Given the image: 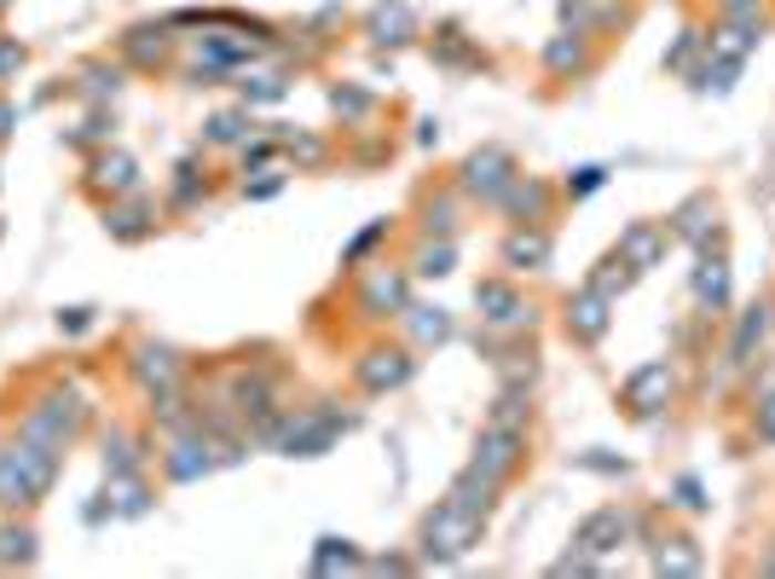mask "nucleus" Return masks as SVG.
Masks as SVG:
<instances>
[{
    "mask_svg": "<svg viewBox=\"0 0 775 579\" xmlns=\"http://www.w3.org/2000/svg\"><path fill=\"white\" fill-rule=\"evenodd\" d=\"M417 272H423V279H441V272H452V244L423 249V256H417Z\"/></svg>",
    "mask_w": 775,
    "mask_h": 579,
    "instance_id": "obj_37",
    "label": "nucleus"
},
{
    "mask_svg": "<svg viewBox=\"0 0 775 579\" xmlns=\"http://www.w3.org/2000/svg\"><path fill=\"white\" fill-rule=\"evenodd\" d=\"M452 226H457V204L452 197H434L428 204V232H452Z\"/></svg>",
    "mask_w": 775,
    "mask_h": 579,
    "instance_id": "obj_38",
    "label": "nucleus"
},
{
    "mask_svg": "<svg viewBox=\"0 0 775 579\" xmlns=\"http://www.w3.org/2000/svg\"><path fill=\"white\" fill-rule=\"evenodd\" d=\"M753 46H758V18H753V12H730V18L712 30V53H717L723 64H741Z\"/></svg>",
    "mask_w": 775,
    "mask_h": 579,
    "instance_id": "obj_16",
    "label": "nucleus"
},
{
    "mask_svg": "<svg viewBox=\"0 0 775 579\" xmlns=\"http://www.w3.org/2000/svg\"><path fill=\"white\" fill-rule=\"evenodd\" d=\"M382 232H388V220H376V226H365V232H359V238L348 244V261H359V256H365V249H371V244H376Z\"/></svg>",
    "mask_w": 775,
    "mask_h": 579,
    "instance_id": "obj_43",
    "label": "nucleus"
},
{
    "mask_svg": "<svg viewBox=\"0 0 775 579\" xmlns=\"http://www.w3.org/2000/svg\"><path fill=\"white\" fill-rule=\"evenodd\" d=\"M111 232H116V238H145V232H151V215H145V204L111 209Z\"/></svg>",
    "mask_w": 775,
    "mask_h": 579,
    "instance_id": "obj_33",
    "label": "nucleus"
},
{
    "mask_svg": "<svg viewBox=\"0 0 775 579\" xmlns=\"http://www.w3.org/2000/svg\"><path fill=\"white\" fill-rule=\"evenodd\" d=\"M0 7H12V0H0Z\"/></svg>",
    "mask_w": 775,
    "mask_h": 579,
    "instance_id": "obj_48",
    "label": "nucleus"
},
{
    "mask_svg": "<svg viewBox=\"0 0 775 579\" xmlns=\"http://www.w3.org/2000/svg\"><path fill=\"white\" fill-rule=\"evenodd\" d=\"M105 464H111V475H134V469H140L134 441H127V435H111V441H105Z\"/></svg>",
    "mask_w": 775,
    "mask_h": 579,
    "instance_id": "obj_35",
    "label": "nucleus"
},
{
    "mask_svg": "<svg viewBox=\"0 0 775 579\" xmlns=\"http://www.w3.org/2000/svg\"><path fill=\"white\" fill-rule=\"evenodd\" d=\"M671 400H678V371H671L665 360L637 365V371L626 376V389H619V406H626L631 417H660Z\"/></svg>",
    "mask_w": 775,
    "mask_h": 579,
    "instance_id": "obj_4",
    "label": "nucleus"
},
{
    "mask_svg": "<svg viewBox=\"0 0 775 579\" xmlns=\"http://www.w3.org/2000/svg\"><path fill=\"white\" fill-rule=\"evenodd\" d=\"M365 557L348 545V539H319V550H313V573H342V568H359Z\"/></svg>",
    "mask_w": 775,
    "mask_h": 579,
    "instance_id": "obj_28",
    "label": "nucleus"
},
{
    "mask_svg": "<svg viewBox=\"0 0 775 579\" xmlns=\"http://www.w3.org/2000/svg\"><path fill=\"white\" fill-rule=\"evenodd\" d=\"M405 376H411V354H405V348H371V354L359 360V383H365L371 394L400 389Z\"/></svg>",
    "mask_w": 775,
    "mask_h": 579,
    "instance_id": "obj_15",
    "label": "nucleus"
},
{
    "mask_svg": "<svg viewBox=\"0 0 775 579\" xmlns=\"http://www.w3.org/2000/svg\"><path fill=\"white\" fill-rule=\"evenodd\" d=\"M134 376H140V383H145L151 394H163V389H174V383H179V365H174L168 348H140Z\"/></svg>",
    "mask_w": 775,
    "mask_h": 579,
    "instance_id": "obj_21",
    "label": "nucleus"
},
{
    "mask_svg": "<svg viewBox=\"0 0 775 579\" xmlns=\"http://www.w3.org/2000/svg\"><path fill=\"white\" fill-rule=\"evenodd\" d=\"M93 186H99V192H134V157L105 151V157L93 163Z\"/></svg>",
    "mask_w": 775,
    "mask_h": 579,
    "instance_id": "obj_27",
    "label": "nucleus"
},
{
    "mask_svg": "<svg viewBox=\"0 0 775 579\" xmlns=\"http://www.w3.org/2000/svg\"><path fill=\"white\" fill-rule=\"evenodd\" d=\"M712 232H717V197L712 192H694V197H683L678 204V215H671V238H683V244H712Z\"/></svg>",
    "mask_w": 775,
    "mask_h": 579,
    "instance_id": "obj_12",
    "label": "nucleus"
},
{
    "mask_svg": "<svg viewBox=\"0 0 775 579\" xmlns=\"http://www.w3.org/2000/svg\"><path fill=\"white\" fill-rule=\"evenodd\" d=\"M602 180H608V168H579L574 180H567V192H574V197H585V192H597Z\"/></svg>",
    "mask_w": 775,
    "mask_h": 579,
    "instance_id": "obj_40",
    "label": "nucleus"
},
{
    "mask_svg": "<svg viewBox=\"0 0 775 579\" xmlns=\"http://www.w3.org/2000/svg\"><path fill=\"white\" fill-rule=\"evenodd\" d=\"M70 430H75V412H64V400H46L41 412L23 417V441H35V446H46V452H59V446L70 441Z\"/></svg>",
    "mask_w": 775,
    "mask_h": 579,
    "instance_id": "obj_18",
    "label": "nucleus"
},
{
    "mask_svg": "<svg viewBox=\"0 0 775 579\" xmlns=\"http://www.w3.org/2000/svg\"><path fill=\"white\" fill-rule=\"evenodd\" d=\"M545 64H550L556 75H561V70H579V64H585V46H579L574 35H556V41L545 46Z\"/></svg>",
    "mask_w": 775,
    "mask_h": 579,
    "instance_id": "obj_32",
    "label": "nucleus"
},
{
    "mask_svg": "<svg viewBox=\"0 0 775 579\" xmlns=\"http://www.w3.org/2000/svg\"><path fill=\"white\" fill-rule=\"evenodd\" d=\"M238 134H244V116H215L209 122V139H220V145H231Z\"/></svg>",
    "mask_w": 775,
    "mask_h": 579,
    "instance_id": "obj_42",
    "label": "nucleus"
},
{
    "mask_svg": "<svg viewBox=\"0 0 775 579\" xmlns=\"http://www.w3.org/2000/svg\"><path fill=\"white\" fill-rule=\"evenodd\" d=\"M111 498L122 516H145L151 510V493L140 487V475H111Z\"/></svg>",
    "mask_w": 775,
    "mask_h": 579,
    "instance_id": "obj_29",
    "label": "nucleus"
},
{
    "mask_svg": "<svg viewBox=\"0 0 775 579\" xmlns=\"http://www.w3.org/2000/svg\"><path fill=\"white\" fill-rule=\"evenodd\" d=\"M671 493H678V505H683L689 516H701V510L712 505V498H706V487H701V482H694V475H683V482H678V487H671Z\"/></svg>",
    "mask_w": 775,
    "mask_h": 579,
    "instance_id": "obj_36",
    "label": "nucleus"
},
{
    "mask_svg": "<svg viewBox=\"0 0 775 579\" xmlns=\"http://www.w3.org/2000/svg\"><path fill=\"white\" fill-rule=\"evenodd\" d=\"M53 475H59V452H46L35 441L0 452V505H7V510L35 505V498L53 487Z\"/></svg>",
    "mask_w": 775,
    "mask_h": 579,
    "instance_id": "obj_1",
    "label": "nucleus"
},
{
    "mask_svg": "<svg viewBox=\"0 0 775 579\" xmlns=\"http://www.w3.org/2000/svg\"><path fill=\"white\" fill-rule=\"evenodd\" d=\"M694 296L701 308H723L730 301V256H723V238L717 244H701V267H694Z\"/></svg>",
    "mask_w": 775,
    "mask_h": 579,
    "instance_id": "obj_13",
    "label": "nucleus"
},
{
    "mask_svg": "<svg viewBox=\"0 0 775 579\" xmlns=\"http://www.w3.org/2000/svg\"><path fill=\"white\" fill-rule=\"evenodd\" d=\"M665 244H671V226H660V220H631L626 232H619V256H626L637 272H654L660 261H665Z\"/></svg>",
    "mask_w": 775,
    "mask_h": 579,
    "instance_id": "obj_8",
    "label": "nucleus"
},
{
    "mask_svg": "<svg viewBox=\"0 0 775 579\" xmlns=\"http://www.w3.org/2000/svg\"><path fill=\"white\" fill-rule=\"evenodd\" d=\"M486 423H509V430H521V423H527V389L504 383V394L493 400V417H486Z\"/></svg>",
    "mask_w": 775,
    "mask_h": 579,
    "instance_id": "obj_30",
    "label": "nucleus"
},
{
    "mask_svg": "<svg viewBox=\"0 0 775 579\" xmlns=\"http://www.w3.org/2000/svg\"><path fill=\"white\" fill-rule=\"evenodd\" d=\"M209 464H215V446L209 441H192V435L168 452V475H174V482H197Z\"/></svg>",
    "mask_w": 775,
    "mask_h": 579,
    "instance_id": "obj_23",
    "label": "nucleus"
},
{
    "mask_svg": "<svg viewBox=\"0 0 775 579\" xmlns=\"http://www.w3.org/2000/svg\"><path fill=\"white\" fill-rule=\"evenodd\" d=\"M30 557H35L30 527H0V562H30Z\"/></svg>",
    "mask_w": 775,
    "mask_h": 579,
    "instance_id": "obj_31",
    "label": "nucleus"
},
{
    "mask_svg": "<svg viewBox=\"0 0 775 579\" xmlns=\"http://www.w3.org/2000/svg\"><path fill=\"white\" fill-rule=\"evenodd\" d=\"M521 458H527V430H509V423H486L480 441H475V464H469V469H480L486 482H509V475L521 469Z\"/></svg>",
    "mask_w": 775,
    "mask_h": 579,
    "instance_id": "obj_5",
    "label": "nucleus"
},
{
    "mask_svg": "<svg viewBox=\"0 0 775 579\" xmlns=\"http://www.w3.org/2000/svg\"><path fill=\"white\" fill-rule=\"evenodd\" d=\"M509 180H515V163H509V151H504V145H486V151H475V157L463 163V192L498 197Z\"/></svg>",
    "mask_w": 775,
    "mask_h": 579,
    "instance_id": "obj_10",
    "label": "nucleus"
},
{
    "mask_svg": "<svg viewBox=\"0 0 775 579\" xmlns=\"http://www.w3.org/2000/svg\"><path fill=\"white\" fill-rule=\"evenodd\" d=\"M480 527H486V516H480V510H469V505H457V498L434 505V516L423 521V562H434V568L457 562L463 550H469V545L480 539Z\"/></svg>",
    "mask_w": 775,
    "mask_h": 579,
    "instance_id": "obj_2",
    "label": "nucleus"
},
{
    "mask_svg": "<svg viewBox=\"0 0 775 579\" xmlns=\"http://www.w3.org/2000/svg\"><path fill=\"white\" fill-rule=\"evenodd\" d=\"M626 534H631V516L619 510V505H602V510H590L579 527H574V545L585 550V557H608V550H619L626 545Z\"/></svg>",
    "mask_w": 775,
    "mask_h": 579,
    "instance_id": "obj_7",
    "label": "nucleus"
},
{
    "mask_svg": "<svg viewBox=\"0 0 775 579\" xmlns=\"http://www.w3.org/2000/svg\"><path fill=\"white\" fill-rule=\"evenodd\" d=\"M359 308H365L371 319H382V313H405V272L376 267L371 279H365V290H359Z\"/></svg>",
    "mask_w": 775,
    "mask_h": 579,
    "instance_id": "obj_17",
    "label": "nucleus"
},
{
    "mask_svg": "<svg viewBox=\"0 0 775 579\" xmlns=\"http://www.w3.org/2000/svg\"><path fill=\"white\" fill-rule=\"evenodd\" d=\"M493 204H504L509 215H521V220H538V215H545V186H538V180H521V174H515V180L493 197Z\"/></svg>",
    "mask_w": 775,
    "mask_h": 579,
    "instance_id": "obj_25",
    "label": "nucleus"
},
{
    "mask_svg": "<svg viewBox=\"0 0 775 579\" xmlns=\"http://www.w3.org/2000/svg\"><path fill=\"white\" fill-rule=\"evenodd\" d=\"M475 308H480V319L493 324V331H521V324H533V308L521 301V290L504 285V279L475 285Z\"/></svg>",
    "mask_w": 775,
    "mask_h": 579,
    "instance_id": "obj_6",
    "label": "nucleus"
},
{
    "mask_svg": "<svg viewBox=\"0 0 775 579\" xmlns=\"http://www.w3.org/2000/svg\"><path fill=\"white\" fill-rule=\"evenodd\" d=\"M405 324H411V342H423V348L452 342V319H446V308H405Z\"/></svg>",
    "mask_w": 775,
    "mask_h": 579,
    "instance_id": "obj_26",
    "label": "nucleus"
},
{
    "mask_svg": "<svg viewBox=\"0 0 775 579\" xmlns=\"http://www.w3.org/2000/svg\"><path fill=\"white\" fill-rule=\"evenodd\" d=\"M694 46H701V35H694V30H683V41H678V46H671V53H665V64H671V70H683V59L694 53Z\"/></svg>",
    "mask_w": 775,
    "mask_h": 579,
    "instance_id": "obj_44",
    "label": "nucleus"
},
{
    "mask_svg": "<svg viewBox=\"0 0 775 579\" xmlns=\"http://www.w3.org/2000/svg\"><path fill=\"white\" fill-rule=\"evenodd\" d=\"M758 441H769V446H775V389L758 400Z\"/></svg>",
    "mask_w": 775,
    "mask_h": 579,
    "instance_id": "obj_41",
    "label": "nucleus"
},
{
    "mask_svg": "<svg viewBox=\"0 0 775 579\" xmlns=\"http://www.w3.org/2000/svg\"><path fill=\"white\" fill-rule=\"evenodd\" d=\"M723 12H758V0H723Z\"/></svg>",
    "mask_w": 775,
    "mask_h": 579,
    "instance_id": "obj_47",
    "label": "nucleus"
},
{
    "mask_svg": "<svg viewBox=\"0 0 775 579\" xmlns=\"http://www.w3.org/2000/svg\"><path fill=\"white\" fill-rule=\"evenodd\" d=\"M127 53H134L140 64H163L168 41H163V30H134V35H127Z\"/></svg>",
    "mask_w": 775,
    "mask_h": 579,
    "instance_id": "obj_34",
    "label": "nucleus"
},
{
    "mask_svg": "<svg viewBox=\"0 0 775 579\" xmlns=\"http://www.w3.org/2000/svg\"><path fill=\"white\" fill-rule=\"evenodd\" d=\"M585 285L597 290V296H608V301H613V296H626V290L637 285V267H631V261H626V256H619V249H613V256H602V267L590 272Z\"/></svg>",
    "mask_w": 775,
    "mask_h": 579,
    "instance_id": "obj_24",
    "label": "nucleus"
},
{
    "mask_svg": "<svg viewBox=\"0 0 775 579\" xmlns=\"http://www.w3.org/2000/svg\"><path fill=\"white\" fill-rule=\"evenodd\" d=\"M371 568H382V573H405L411 562H405V557H382V562H371Z\"/></svg>",
    "mask_w": 775,
    "mask_h": 579,
    "instance_id": "obj_46",
    "label": "nucleus"
},
{
    "mask_svg": "<svg viewBox=\"0 0 775 579\" xmlns=\"http://www.w3.org/2000/svg\"><path fill=\"white\" fill-rule=\"evenodd\" d=\"M550 573H597V557H585V550L574 545L567 557H556V562H550Z\"/></svg>",
    "mask_w": 775,
    "mask_h": 579,
    "instance_id": "obj_39",
    "label": "nucleus"
},
{
    "mask_svg": "<svg viewBox=\"0 0 775 579\" xmlns=\"http://www.w3.org/2000/svg\"><path fill=\"white\" fill-rule=\"evenodd\" d=\"M365 35H371L376 46H400V41H411V7H405V0H376V12H371V23H365Z\"/></svg>",
    "mask_w": 775,
    "mask_h": 579,
    "instance_id": "obj_19",
    "label": "nucleus"
},
{
    "mask_svg": "<svg viewBox=\"0 0 775 579\" xmlns=\"http://www.w3.org/2000/svg\"><path fill=\"white\" fill-rule=\"evenodd\" d=\"M342 430H348V417H335L330 406H313V412H296L272 441H278L283 458H319V452H330V441Z\"/></svg>",
    "mask_w": 775,
    "mask_h": 579,
    "instance_id": "obj_3",
    "label": "nucleus"
},
{
    "mask_svg": "<svg viewBox=\"0 0 775 579\" xmlns=\"http://www.w3.org/2000/svg\"><path fill=\"white\" fill-rule=\"evenodd\" d=\"M608 308H613V301H608V296H597L590 285H585L579 296H567V337L585 342V348H590V342H602V337H608V324H613V313H608Z\"/></svg>",
    "mask_w": 775,
    "mask_h": 579,
    "instance_id": "obj_9",
    "label": "nucleus"
},
{
    "mask_svg": "<svg viewBox=\"0 0 775 579\" xmlns=\"http://www.w3.org/2000/svg\"><path fill=\"white\" fill-rule=\"evenodd\" d=\"M231 412H238V417H255V423H261L267 412H272V383H267V376H249V371H238V376H231Z\"/></svg>",
    "mask_w": 775,
    "mask_h": 579,
    "instance_id": "obj_20",
    "label": "nucleus"
},
{
    "mask_svg": "<svg viewBox=\"0 0 775 579\" xmlns=\"http://www.w3.org/2000/svg\"><path fill=\"white\" fill-rule=\"evenodd\" d=\"M18 64H23V46L18 41H0V75H12Z\"/></svg>",
    "mask_w": 775,
    "mask_h": 579,
    "instance_id": "obj_45",
    "label": "nucleus"
},
{
    "mask_svg": "<svg viewBox=\"0 0 775 579\" xmlns=\"http://www.w3.org/2000/svg\"><path fill=\"white\" fill-rule=\"evenodd\" d=\"M769 324H775L769 301H753V308L735 319V337H730V371H746V365L758 360V348H764V337H769Z\"/></svg>",
    "mask_w": 775,
    "mask_h": 579,
    "instance_id": "obj_11",
    "label": "nucleus"
},
{
    "mask_svg": "<svg viewBox=\"0 0 775 579\" xmlns=\"http://www.w3.org/2000/svg\"><path fill=\"white\" fill-rule=\"evenodd\" d=\"M504 261L509 267H545L550 261V232H538V226H533V232H527V226H521V232H509L504 238Z\"/></svg>",
    "mask_w": 775,
    "mask_h": 579,
    "instance_id": "obj_22",
    "label": "nucleus"
},
{
    "mask_svg": "<svg viewBox=\"0 0 775 579\" xmlns=\"http://www.w3.org/2000/svg\"><path fill=\"white\" fill-rule=\"evenodd\" d=\"M649 568L654 573H671V579H689V573L706 568V557H701V545H694L689 534H660L654 550H649Z\"/></svg>",
    "mask_w": 775,
    "mask_h": 579,
    "instance_id": "obj_14",
    "label": "nucleus"
}]
</instances>
